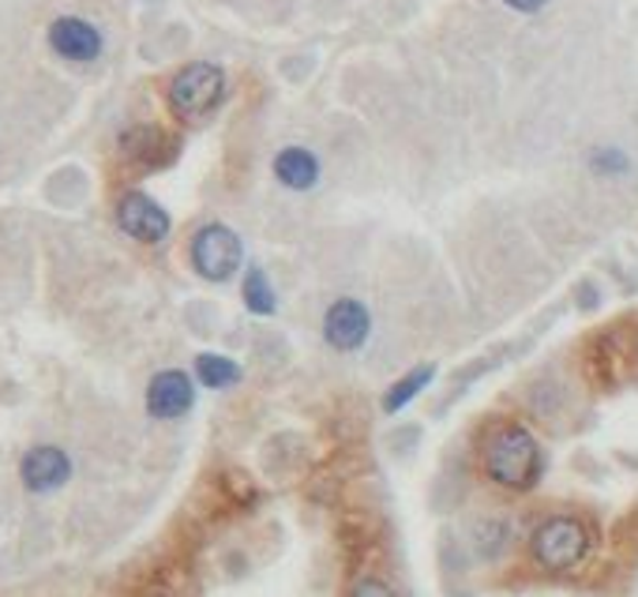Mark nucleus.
<instances>
[{"label":"nucleus","instance_id":"10","mask_svg":"<svg viewBox=\"0 0 638 597\" xmlns=\"http://www.w3.org/2000/svg\"><path fill=\"white\" fill-rule=\"evenodd\" d=\"M274 177H279L285 188H293V192H304V188L320 181V163L316 155H308L304 147H290L274 158Z\"/></svg>","mask_w":638,"mask_h":597},{"label":"nucleus","instance_id":"5","mask_svg":"<svg viewBox=\"0 0 638 597\" xmlns=\"http://www.w3.org/2000/svg\"><path fill=\"white\" fill-rule=\"evenodd\" d=\"M368 331H373V316H368V308L354 297L335 301V305L327 308V316H323V338L335 349H342V354H354V349L365 346Z\"/></svg>","mask_w":638,"mask_h":597},{"label":"nucleus","instance_id":"1","mask_svg":"<svg viewBox=\"0 0 638 597\" xmlns=\"http://www.w3.org/2000/svg\"><path fill=\"white\" fill-rule=\"evenodd\" d=\"M484 473L496 485L526 492L537 485L541 478V448L533 440L530 429L522 425H503L492 432V440L484 443Z\"/></svg>","mask_w":638,"mask_h":597},{"label":"nucleus","instance_id":"15","mask_svg":"<svg viewBox=\"0 0 638 597\" xmlns=\"http://www.w3.org/2000/svg\"><path fill=\"white\" fill-rule=\"evenodd\" d=\"M473 537H478V553L481 556H496L503 545H508V523L503 519H484L473 530Z\"/></svg>","mask_w":638,"mask_h":597},{"label":"nucleus","instance_id":"12","mask_svg":"<svg viewBox=\"0 0 638 597\" xmlns=\"http://www.w3.org/2000/svg\"><path fill=\"white\" fill-rule=\"evenodd\" d=\"M432 376H436V368H432V365H417L414 373L402 376V380H398V384L387 391L384 410H387V413H398V410H402V406L409 402V398H417L428 384H432Z\"/></svg>","mask_w":638,"mask_h":597},{"label":"nucleus","instance_id":"7","mask_svg":"<svg viewBox=\"0 0 638 597\" xmlns=\"http://www.w3.org/2000/svg\"><path fill=\"white\" fill-rule=\"evenodd\" d=\"M192 402H196L192 380H188L180 368H166V373H158L147 387V410L161 417V421L185 417L188 410H192Z\"/></svg>","mask_w":638,"mask_h":597},{"label":"nucleus","instance_id":"8","mask_svg":"<svg viewBox=\"0 0 638 597\" xmlns=\"http://www.w3.org/2000/svg\"><path fill=\"white\" fill-rule=\"evenodd\" d=\"M23 485L31 492H53L72 478V459L61 448H34L23 459Z\"/></svg>","mask_w":638,"mask_h":597},{"label":"nucleus","instance_id":"9","mask_svg":"<svg viewBox=\"0 0 638 597\" xmlns=\"http://www.w3.org/2000/svg\"><path fill=\"white\" fill-rule=\"evenodd\" d=\"M50 45L61 56H69V61H94L102 53V34L94 31L87 19L64 15L50 27Z\"/></svg>","mask_w":638,"mask_h":597},{"label":"nucleus","instance_id":"14","mask_svg":"<svg viewBox=\"0 0 638 597\" xmlns=\"http://www.w3.org/2000/svg\"><path fill=\"white\" fill-rule=\"evenodd\" d=\"M166 144V132H158V128H139V132H132L128 136V155L132 158H139V163H158V150Z\"/></svg>","mask_w":638,"mask_h":597},{"label":"nucleus","instance_id":"11","mask_svg":"<svg viewBox=\"0 0 638 597\" xmlns=\"http://www.w3.org/2000/svg\"><path fill=\"white\" fill-rule=\"evenodd\" d=\"M196 376L203 387H211V391H222V387H233L241 380V365L230 362V357L222 354H199L196 357Z\"/></svg>","mask_w":638,"mask_h":597},{"label":"nucleus","instance_id":"18","mask_svg":"<svg viewBox=\"0 0 638 597\" xmlns=\"http://www.w3.org/2000/svg\"><path fill=\"white\" fill-rule=\"evenodd\" d=\"M503 4H508V8H514V12H541V8H545L548 4V0H503Z\"/></svg>","mask_w":638,"mask_h":597},{"label":"nucleus","instance_id":"17","mask_svg":"<svg viewBox=\"0 0 638 597\" xmlns=\"http://www.w3.org/2000/svg\"><path fill=\"white\" fill-rule=\"evenodd\" d=\"M349 597H395V590H390L387 583H379V579H360Z\"/></svg>","mask_w":638,"mask_h":597},{"label":"nucleus","instance_id":"16","mask_svg":"<svg viewBox=\"0 0 638 597\" xmlns=\"http://www.w3.org/2000/svg\"><path fill=\"white\" fill-rule=\"evenodd\" d=\"M589 166H594L597 174H624V169H627V158L620 155V150L602 147V150H594V158H589Z\"/></svg>","mask_w":638,"mask_h":597},{"label":"nucleus","instance_id":"6","mask_svg":"<svg viewBox=\"0 0 638 597\" xmlns=\"http://www.w3.org/2000/svg\"><path fill=\"white\" fill-rule=\"evenodd\" d=\"M117 222H121V230H125L128 237H136V241H147V244H158L161 237L169 233V214L161 211L155 199L143 196V192H128L125 199H121Z\"/></svg>","mask_w":638,"mask_h":597},{"label":"nucleus","instance_id":"4","mask_svg":"<svg viewBox=\"0 0 638 597\" xmlns=\"http://www.w3.org/2000/svg\"><path fill=\"white\" fill-rule=\"evenodd\" d=\"M241 237H237L230 226H203L192 241V263L203 279L226 282L230 274L241 268Z\"/></svg>","mask_w":638,"mask_h":597},{"label":"nucleus","instance_id":"13","mask_svg":"<svg viewBox=\"0 0 638 597\" xmlns=\"http://www.w3.org/2000/svg\"><path fill=\"white\" fill-rule=\"evenodd\" d=\"M244 305L252 308V316H274V308H279V297H274L271 282L260 268L249 271V279H244Z\"/></svg>","mask_w":638,"mask_h":597},{"label":"nucleus","instance_id":"2","mask_svg":"<svg viewBox=\"0 0 638 597\" xmlns=\"http://www.w3.org/2000/svg\"><path fill=\"white\" fill-rule=\"evenodd\" d=\"M530 548H533V561L541 567H548V572H567V567H575L589 553V530L578 523V519L556 515L537 526Z\"/></svg>","mask_w":638,"mask_h":597},{"label":"nucleus","instance_id":"3","mask_svg":"<svg viewBox=\"0 0 638 597\" xmlns=\"http://www.w3.org/2000/svg\"><path fill=\"white\" fill-rule=\"evenodd\" d=\"M226 94V75L215 64H188V69L177 72V80L169 83V106H174L180 117H203L211 113Z\"/></svg>","mask_w":638,"mask_h":597}]
</instances>
